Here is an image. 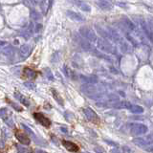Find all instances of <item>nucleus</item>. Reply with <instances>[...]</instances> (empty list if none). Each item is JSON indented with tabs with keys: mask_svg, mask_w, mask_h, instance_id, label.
I'll return each instance as SVG.
<instances>
[{
	"mask_svg": "<svg viewBox=\"0 0 153 153\" xmlns=\"http://www.w3.org/2000/svg\"><path fill=\"white\" fill-rule=\"evenodd\" d=\"M97 45L100 50H102V52H105V53H109V54L113 52V47H112V45L105 39H102V38L97 39Z\"/></svg>",
	"mask_w": 153,
	"mask_h": 153,
	"instance_id": "obj_5",
	"label": "nucleus"
},
{
	"mask_svg": "<svg viewBox=\"0 0 153 153\" xmlns=\"http://www.w3.org/2000/svg\"><path fill=\"white\" fill-rule=\"evenodd\" d=\"M44 72H45V75H46V78L50 80H54V75L53 73L51 72V70L49 68H45L44 69Z\"/></svg>",
	"mask_w": 153,
	"mask_h": 153,
	"instance_id": "obj_26",
	"label": "nucleus"
},
{
	"mask_svg": "<svg viewBox=\"0 0 153 153\" xmlns=\"http://www.w3.org/2000/svg\"><path fill=\"white\" fill-rule=\"evenodd\" d=\"M15 48H13L12 45H9V46H6L5 48H3L2 54L7 57H13V55H15Z\"/></svg>",
	"mask_w": 153,
	"mask_h": 153,
	"instance_id": "obj_17",
	"label": "nucleus"
},
{
	"mask_svg": "<svg viewBox=\"0 0 153 153\" xmlns=\"http://www.w3.org/2000/svg\"><path fill=\"white\" fill-rule=\"evenodd\" d=\"M52 94H53L55 100H56L57 102L59 103V104L63 105V100H62V98L61 97V95L57 93V91H56V90H54V89H52Z\"/></svg>",
	"mask_w": 153,
	"mask_h": 153,
	"instance_id": "obj_21",
	"label": "nucleus"
},
{
	"mask_svg": "<svg viewBox=\"0 0 153 153\" xmlns=\"http://www.w3.org/2000/svg\"><path fill=\"white\" fill-rule=\"evenodd\" d=\"M81 91L83 92V94H85L88 97L95 98L98 94V90L94 84H83L81 86Z\"/></svg>",
	"mask_w": 153,
	"mask_h": 153,
	"instance_id": "obj_4",
	"label": "nucleus"
},
{
	"mask_svg": "<svg viewBox=\"0 0 153 153\" xmlns=\"http://www.w3.org/2000/svg\"><path fill=\"white\" fill-rule=\"evenodd\" d=\"M24 85H25L27 88H29V89H35V84L34 83H32V82H25L24 83Z\"/></svg>",
	"mask_w": 153,
	"mask_h": 153,
	"instance_id": "obj_32",
	"label": "nucleus"
},
{
	"mask_svg": "<svg viewBox=\"0 0 153 153\" xmlns=\"http://www.w3.org/2000/svg\"><path fill=\"white\" fill-rule=\"evenodd\" d=\"M80 33L83 37H85L86 39L90 40V41H96L97 40V35H96L95 32L92 29H90L89 27H81L80 29Z\"/></svg>",
	"mask_w": 153,
	"mask_h": 153,
	"instance_id": "obj_3",
	"label": "nucleus"
},
{
	"mask_svg": "<svg viewBox=\"0 0 153 153\" xmlns=\"http://www.w3.org/2000/svg\"><path fill=\"white\" fill-rule=\"evenodd\" d=\"M61 132H64V133H67V132H68V131H67V128H66V127H65V126H63V127H61Z\"/></svg>",
	"mask_w": 153,
	"mask_h": 153,
	"instance_id": "obj_35",
	"label": "nucleus"
},
{
	"mask_svg": "<svg viewBox=\"0 0 153 153\" xmlns=\"http://www.w3.org/2000/svg\"><path fill=\"white\" fill-rule=\"evenodd\" d=\"M15 97L16 98V100H18L19 102H20L21 103H22V104H24L25 106H29V105H30V102H29V100L27 99V98L24 97L23 95H21L19 92L16 91V92L15 93Z\"/></svg>",
	"mask_w": 153,
	"mask_h": 153,
	"instance_id": "obj_14",
	"label": "nucleus"
},
{
	"mask_svg": "<svg viewBox=\"0 0 153 153\" xmlns=\"http://www.w3.org/2000/svg\"><path fill=\"white\" fill-rule=\"evenodd\" d=\"M64 71H65V73L67 74V76H69V78H74V76H75L76 75H75V73L73 72L72 70L71 69H68V68L65 66V69H64Z\"/></svg>",
	"mask_w": 153,
	"mask_h": 153,
	"instance_id": "obj_28",
	"label": "nucleus"
},
{
	"mask_svg": "<svg viewBox=\"0 0 153 153\" xmlns=\"http://www.w3.org/2000/svg\"><path fill=\"white\" fill-rule=\"evenodd\" d=\"M110 153H124V151H122V150L120 148H114L111 150Z\"/></svg>",
	"mask_w": 153,
	"mask_h": 153,
	"instance_id": "obj_33",
	"label": "nucleus"
},
{
	"mask_svg": "<svg viewBox=\"0 0 153 153\" xmlns=\"http://www.w3.org/2000/svg\"><path fill=\"white\" fill-rule=\"evenodd\" d=\"M31 52H32L31 45H29V44L22 45L20 48V51H19V53H20V57L21 59H27V57L31 55Z\"/></svg>",
	"mask_w": 153,
	"mask_h": 153,
	"instance_id": "obj_9",
	"label": "nucleus"
},
{
	"mask_svg": "<svg viewBox=\"0 0 153 153\" xmlns=\"http://www.w3.org/2000/svg\"><path fill=\"white\" fill-rule=\"evenodd\" d=\"M75 4L78 5V7L80 8L82 11H85V12H89L90 10V6L89 5H87L85 2H81V1H75Z\"/></svg>",
	"mask_w": 153,
	"mask_h": 153,
	"instance_id": "obj_19",
	"label": "nucleus"
},
{
	"mask_svg": "<svg viewBox=\"0 0 153 153\" xmlns=\"http://www.w3.org/2000/svg\"><path fill=\"white\" fill-rule=\"evenodd\" d=\"M4 44V41H0V47H1V45Z\"/></svg>",
	"mask_w": 153,
	"mask_h": 153,
	"instance_id": "obj_36",
	"label": "nucleus"
},
{
	"mask_svg": "<svg viewBox=\"0 0 153 153\" xmlns=\"http://www.w3.org/2000/svg\"><path fill=\"white\" fill-rule=\"evenodd\" d=\"M37 76V72L35 70L31 69L29 67H26L23 69V76L26 78H29V80H35Z\"/></svg>",
	"mask_w": 153,
	"mask_h": 153,
	"instance_id": "obj_10",
	"label": "nucleus"
},
{
	"mask_svg": "<svg viewBox=\"0 0 153 153\" xmlns=\"http://www.w3.org/2000/svg\"><path fill=\"white\" fill-rule=\"evenodd\" d=\"M33 31H34V30H33V28H32V27H30V28H27V29L24 30V32L21 33V35H22L24 37L29 38L33 35Z\"/></svg>",
	"mask_w": 153,
	"mask_h": 153,
	"instance_id": "obj_22",
	"label": "nucleus"
},
{
	"mask_svg": "<svg viewBox=\"0 0 153 153\" xmlns=\"http://www.w3.org/2000/svg\"><path fill=\"white\" fill-rule=\"evenodd\" d=\"M34 118L37 120V121L39 122L40 124H42L43 126L49 127L51 125V121L45 116V115H43L42 113H35L34 114Z\"/></svg>",
	"mask_w": 153,
	"mask_h": 153,
	"instance_id": "obj_8",
	"label": "nucleus"
},
{
	"mask_svg": "<svg viewBox=\"0 0 153 153\" xmlns=\"http://www.w3.org/2000/svg\"><path fill=\"white\" fill-rule=\"evenodd\" d=\"M62 144H63V146L68 150V151H71V152H78V146H76V144L72 143V142H70V141L63 140L62 141Z\"/></svg>",
	"mask_w": 153,
	"mask_h": 153,
	"instance_id": "obj_11",
	"label": "nucleus"
},
{
	"mask_svg": "<svg viewBox=\"0 0 153 153\" xmlns=\"http://www.w3.org/2000/svg\"><path fill=\"white\" fill-rule=\"evenodd\" d=\"M124 21H125L124 25L126 26L128 29H129V30H132V29H134V26H133V24L131 23L130 21L128 20V19H126V18H125V19H124Z\"/></svg>",
	"mask_w": 153,
	"mask_h": 153,
	"instance_id": "obj_30",
	"label": "nucleus"
},
{
	"mask_svg": "<svg viewBox=\"0 0 153 153\" xmlns=\"http://www.w3.org/2000/svg\"><path fill=\"white\" fill-rule=\"evenodd\" d=\"M52 4L51 1H41L39 2V6H40V9L43 12V13H46L48 12L49 10V7H50V5Z\"/></svg>",
	"mask_w": 153,
	"mask_h": 153,
	"instance_id": "obj_18",
	"label": "nucleus"
},
{
	"mask_svg": "<svg viewBox=\"0 0 153 153\" xmlns=\"http://www.w3.org/2000/svg\"><path fill=\"white\" fill-rule=\"evenodd\" d=\"M129 110L134 114H141L144 112V108L140 105H132Z\"/></svg>",
	"mask_w": 153,
	"mask_h": 153,
	"instance_id": "obj_20",
	"label": "nucleus"
},
{
	"mask_svg": "<svg viewBox=\"0 0 153 153\" xmlns=\"http://www.w3.org/2000/svg\"><path fill=\"white\" fill-rule=\"evenodd\" d=\"M15 135L16 139H17L21 144H23L24 146H29L30 143H31V139H30L22 130H19V129L15 130Z\"/></svg>",
	"mask_w": 153,
	"mask_h": 153,
	"instance_id": "obj_6",
	"label": "nucleus"
},
{
	"mask_svg": "<svg viewBox=\"0 0 153 153\" xmlns=\"http://www.w3.org/2000/svg\"><path fill=\"white\" fill-rule=\"evenodd\" d=\"M82 111H83V113H84V116L86 117V119L89 120L90 122H99V117H98L97 113H96L94 110H92L91 108L85 107V108H83Z\"/></svg>",
	"mask_w": 153,
	"mask_h": 153,
	"instance_id": "obj_7",
	"label": "nucleus"
},
{
	"mask_svg": "<svg viewBox=\"0 0 153 153\" xmlns=\"http://www.w3.org/2000/svg\"><path fill=\"white\" fill-rule=\"evenodd\" d=\"M31 17H32V19H34V20L38 21V20L41 19V15H40V13L38 12H37V11L33 10L31 12Z\"/></svg>",
	"mask_w": 153,
	"mask_h": 153,
	"instance_id": "obj_23",
	"label": "nucleus"
},
{
	"mask_svg": "<svg viewBox=\"0 0 153 153\" xmlns=\"http://www.w3.org/2000/svg\"><path fill=\"white\" fill-rule=\"evenodd\" d=\"M83 153H90V152H83Z\"/></svg>",
	"mask_w": 153,
	"mask_h": 153,
	"instance_id": "obj_37",
	"label": "nucleus"
},
{
	"mask_svg": "<svg viewBox=\"0 0 153 153\" xmlns=\"http://www.w3.org/2000/svg\"><path fill=\"white\" fill-rule=\"evenodd\" d=\"M17 147V150H18V153H29L30 150L28 148H26V147L24 146H16Z\"/></svg>",
	"mask_w": 153,
	"mask_h": 153,
	"instance_id": "obj_27",
	"label": "nucleus"
},
{
	"mask_svg": "<svg viewBox=\"0 0 153 153\" xmlns=\"http://www.w3.org/2000/svg\"><path fill=\"white\" fill-rule=\"evenodd\" d=\"M94 151L96 153H105V150L103 149L102 146H95Z\"/></svg>",
	"mask_w": 153,
	"mask_h": 153,
	"instance_id": "obj_31",
	"label": "nucleus"
},
{
	"mask_svg": "<svg viewBox=\"0 0 153 153\" xmlns=\"http://www.w3.org/2000/svg\"><path fill=\"white\" fill-rule=\"evenodd\" d=\"M80 78L85 84H94L98 82V78L96 76H80Z\"/></svg>",
	"mask_w": 153,
	"mask_h": 153,
	"instance_id": "obj_15",
	"label": "nucleus"
},
{
	"mask_svg": "<svg viewBox=\"0 0 153 153\" xmlns=\"http://www.w3.org/2000/svg\"><path fill=\"white\" fill-rule=\"evenodd\" d=\"M67 15L69 16L70 18H72L73 20H75V21H84V20H85V18H84L83 16L80 15V13L72 12V11H68Z\"/></svg>",
	"mask_w": 153,
	"mask_h": 153,
	"instance_id": "obj_12",
	"label": "nucleus"
},
{
	"mask_svg": "<svg viewBox=\"0 0 153 153\" xmlns=\"http://www.w3.org/2000/svg\"><path fill=\"white\" fill-rule=\"evenodd\" d=\"M34 152L35 153H47V152L44 151V150H42V149H35Z\"/></svg>",
	"mask_w": 153,
	"mask_h": 153,
	"instance_id": "obj_34",
	"label": "nucleus"
},
{
	"mask_svg": "<svg viewBox=\"0 0 153 153\" xmlns=\"http://www.w3.org/2000/svg\"><path fill=\"white\" fill-rule=\"evenodd\" d=\"M130 132L136 136L143 135L147 132V126L143 124H132L130 125Z\"/></svg>",
	"mask_w": 153,
	"mask_h": 153,
	"instance_id": "obj_2",
	"label": "nucleus"
},
{
	"mask_svg": "<svg viewBox=\"0 0 153 153\" xmlns=\"http://www.w3.org/2000/svg\"><path fill=\"white\" fill-rule=\"evenodd\" d=\"M131 103L126 102V100H122V102H116L113 105V107L117 108V109H130L131 107Z\"/></svg>",
	"mask_w": 153,
	"mask_h": 153,
	"instance_id": "obj_13",
	"label": "nucleus"
},
{
	"mask_svg": "<svg viewBox=\"0 0 153 153\" xmlns=\"http://www.w3.org/2000/svg\"><path fill=\"white\" fill-rule=\"evenodd\" d=\"M133 143L138 146L139 147L143 148L146 151L151 153L152 152V142H151V138H147V139H144V138H135L133 140Z\"/></svg>",
	"mask_w": 153,
	"mask_h": 153,
	"instance_id": "obj_1",
	"label": "nucleus"
},
{
	"mask_svg": "<svg viewBox=\"0 0 153 153\" xmlns=\"http://www.w3.org/2000/svg\"><path fill=\"white\" fill-rule=\"evenodd\" d=\"M80 46H81V47H82L83 49H85V50H90V49H91V45L89 44L88 41H87L86 39L80 40Z\"/></svg>",
	"mask_w": 153,
	"mask_h": 153,
	"instance_id": "obj_25",
	"label": "nucleus"
},
{
	"mask_svg": "<svg viewBox=\"0 0 153 153\" xmlns=\"http://www.w3.org/2000/svg\"><path fill=\"white\" fill-rule=\"evenodd\" d=\"M6 100H7V102H8V103H10V104L12 105L13 107L15 109V110H17V111H21V110H22V108H21L20 106H18L17 104H15V103H13V102H11V100H10L9 99H6Z\"/></svg>",
	"mask_w": 153,
	"mask_h": 153,
	"instance_id": "obj_29",
	"label": "nucleus"
},
{
	"mask_svg": "<svg viewBox=\"0 0 153 153\" xmlns=\"http://www.w3.org/2000/svg\"><path fill=\"white\" fill-rule=\"evenodd\" d=\"M97 5L99 6L102 10H111L112 9V4L109 1L106 0H102V1H98Z\"/></svg>",
	"mask_w": 153,
	"mask_h": 153,
	"instance_id": "obj_16",
	"label": "nucleus"
},
{
	"mask_svg": "<svg viewBox=\"0 0 153 153\" xmlns=\"http://www.w3.org/2000/svg\"><path fill=\"white\" fill-rule=\"evenodd\" d=\"M8 117H9V111H8V109L7 108L0 109V118L3 120H7Z\"/></svg>",
	"mask_w": 153,
	"mask_h": 153,
	"instance_id": "obj_24",
	"label": "nucleus"
}]
</instances>
